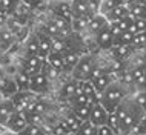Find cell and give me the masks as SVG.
<instances>
[{
  "mask_svg": "<svg viewBox=\"0 0 146 135\" xmlns=\"http://www.w3.org/2000/svg\"><path fill=\"white\" fill-rule=\"evenodd\" d=\"M132 22H134V17H132V15H126V17L120 19L118 22L112 23V25L117 28L118 32H123V31H129V28H131Z\"/></svg>",
  "mask_w": 146,
  "mask_h": 135,
  "instance_id": "34",
  "label": "cell"
},
{
  "mask_svg": "<svg viewBox=\"0 0 146 135\" xmlns=\"http://www.w3.org/2000/svg\"><path fill=\"white\" fill-rule=\"evenodd\" d=\"M135 2H139V0H125V5H132Z\"/></svg>",
  "mask_w": 146,
  "mask_h": 135,
  "instance_id": "45",
  "label": "cell"
},
{
  "mask_svg": "<svg viewBox=\"0 0 146 135\" xmlns=\"http://www.w3.org/2000/svg\"><path fill=\"white\" fill-rule=\"evenodd\" d=\"M20 3H23L25 6H28V8L33 9V8H35L38 3H40V0H20Z\"/></svg>",
  "mask_w": 146,
  "mask_h": 135,
  "instance_id": "42",
  "label": "cell"
},
{
  "mask_svg": "<svg viewBox=\"0 0 146 135\" xmlns=\"http://www.w3.org/2000/svg\"><path fill=\"white\" fill-rule=\"evenodd\" d=\"M60 118H63V120H65V123L68 124V128H69V130H71L72 134H76V132H77V129L80 128V124L83 123V121L80 120V118L77 117L76 114L72 112V109H71L69 106H68V109H66L65 112H62Z\"/></svg>",
  "mask_w": 146,
  "mask_h": 135,
  "instance_id": "16",
  "label": "cell"
},
{
  "mask_svg": "<svg viewBox=\"0 0 146 135\" xmlns=\"http://www.w3.org/2000/svg\"><path fill=\"white\" fill-rule=\"evenodd\" d=\"M66 2H69V3H71V2H72V0H66Z\"/></svg>",
  "mask_w": 146,
  "mask_h": 135,
  "instance_id": "52",
  "label": "cell"
},
{
  "mask_svg": "<svg viewBox=\"0 0 146 135\" xmlns=\"http://www.w3.org/2000/svg\"><path fill=\"white\" fill-rule=\"evenodd\" d=\"M123 0H102V3H100V11L98 13L100 14H106L108 11H111L112 8H115V6H120V5H123Z\"/></svg>",
  "mask_w": 146,
  "mask_h": 135,
  "instance_id": "35",
  "label": "cell"
},
{
  "mask_svg": "<svg viewBox=\"0 0 146 135\" xmlns=\"http://www.w3.org/2000/svg\"><path fill=\"white\" fill-rule=\"evenodd\" d=\"M25 112V111H23ZM26 114V120L29 124H38V126H45V117L37 112H25Z\"/></svg>",
  "mask_w": 146,
  "mask_h": 135,
  "instance_id": "37",
  "label": "cell"
},
{
  "mask_svg": "<svg viewBox=\"0 0 146 135\" xmlns=\"http://www.w3.org/2000/svg\"><path fill=\"white\" fill-rule=\"evenodd\" d=\"M89 101L91 100H88L83 94H76V95H72V97H69L68 100H66V103H68L69 108H77V106L86 105V103H89ZM91 103H92V101H91Z\"/></svg>",
  "mask_w": 146,
  "mask_h": 135,
  "instance_id": "33",
  "label": "cell"
},
{
  "mask_svg": "<svg viewBox=\"0 0 146 135\" xmlns=\"http://www.w3.org/2000/svg\"><path fill=\"white\" fill-rule=\"evenodd\" d=\"M118 121H120V128L121 132L125 135H128L129 132H132L135 129L137 123L141 118V115L145 112L139 108V105L135 103V100L132 98V95H128L123 101L115 108Z\"/></svg>",
  "mask_w": 146,
  "mask_h": 135,
  "instance_id": "1",
  "label": "cell"
},
{
  "mask_svg": "<svg viewBox=\"0 0 146 135\" xmlns=\"http://www.w3.org/2000/svg\"><path fill=\"white\" fill-rule=\"evenodd\" d=\"M128 95H129V89L126 88V86H123L118 80H112L111 85L98 95V103H100L108 112H111V111L115 109Z\"/></svg>",
  "mask_w": 146,
  "mask_h": 135,
  "instance_id": "2",
  "label": "cell"
},
{
  "mask_svg": "<svg viewBox=\"0 0 146 135\" xmlns=\"http://www.w3.org/2000/svg\"><path fill=\"white\" fill-rule=\"evenodd\" d=\"M3 75H5V71H3V69H2V68H0V78H2V77H3Z\"/></svg>",
  "mask_w": 146,
  "mask_h": 135,
  "instance_id": "47",
  "label": "cell"
},
{
  "mask_svg": "<svg viewBox=\"0 0 146 135\" xmlns=\"http://www.w3.org/2000/svg\"><path fill=\"white\" fill-rule=\"evenodd\" d=\"M76 89H77V80L71 78V80L63 81L60 89H58V98H62V100H68L69 97H72V95L76 94Z\"/></svg>",
  "mask_w": 146,
  "mask_h": 135,
  "instance_id": "20",
  "label": "cell"
},
{
  "mask_svg": "<svg viewBox=\"0 0 146 135\" xmlns=\"http://www.w3.org/2000/svg\"><path fill=\"white\" fill-rule=\"evenodd\" d=\"M45 135H54V134H51V132H48V134H45Z\"/></svg>",
  "mask_w": 146,
  "mask_h": 135,
  "instance_id": "51",
  "label": "cell"
},
{
  "mask_svg": "<svg viewBox=\"0 0 146 135\" xmlns=\"http://www.w3.org/2000/svg\"><path fill=\"white\" fill-rule=\"evenodd\" d=\"M97 65L98 63L94 55H91V54L80 55V60H78L76 68L72 69L71 75H72L74 80H89L91 74H92V71L96 69Z\"/></svg>",
  "mask_w": 146,
  "mask_h": 135,
  "instance_id": "3",
  "label": "cell"
},
{
  "mask_svg": "<svg viewBox=\"0 0 146 135\" xmlns=\"http://www.w3.org/2000/svg\"><path fill=\"white\" fill-rule=\"evenodd\" d=\"M108 25H109V23H108V20H106L105 15L100 14V13H97V14H94L92 17H91V20L88 22V28H86V31H88L91 35H96L97 32H100L102 29H105Z\"/></svg>",
  "mask_w": 146,
  "mask_h": 135,
  "instance_id": "11",
  "label": "cell"
},
{
  "mask_svg": "<svg viewBox=\"0 0 146 135\" xmlns=\"http://www.w3.org/2000/svg\"><path fill=\"white\" fill-rule=\"evenodd\" d=\"M14 81L17 85L19 91H29V83H31V75L26 74L23 69H19L14 74Z\"/></svg>",
  "mask_w": 146,
  "mask_h": 135,
  "instance_id": "22",
  "label": "cell"
},
{
  "mask_svg": "<svg viewBox=\"0 0 146 135\" xmlns=\"http://www.w3.org/2000/svg\"><path fill=\"white\" fill-rule=\"evenodd\" d=\"M91 20V17H85V15H74L72 20H71V29L72 32H85L86 28H88V22Z\"/></svg>",
  "mask_w": 146,
  "mask_h": 135,
  "instance_id": "23",
  "label": "cell"
},
{
  "mask_svg": "<svg viewBox=\"0 0 146 135\" xmlns=\"http://www.w3.org/2000/svg\"><path fill=\"white\" fill-rule=\"evenodd\" d=\"M123 2H125V0H123Z\"/></svg>",
  "mask_w": 146,
  "mask_h": 135,
  "instance_id": "53",
  "label": "cell"
},
{
  "mask_svg": "<svg viewBox=\"0 0 146 135\" xmlns=\"http://www.w3.org/2000/svg\"><path fill=\"white\" fill-rule=\"evenodd\" d=\"M145 46H146V31L134 34L132 48H145Z\"/></svg>",
  "mask_w": 146,
  "mask_h": 135,
  "instance_id": "40",
  "label": "cell"
},
{
  "mask_svg": "<svg viewBox=\"0 0 146 135\" xmlns=\"http://www.w3.org/2000/svg\"><path fill=\"white\" fill-rule=\"evenodd\" d=\"M129 31H131L132 34H137V32H143L146 31V19L143 17H135L132 22L131 28H129Z\"/></svg>",
  "mask_w": 146,
  "mask_h": 135,
  "instance_id": "36",
  "label": "cell"
},
{
  "mask_svg": "<svg viewBox=\"0 0 146 135\" xmlns=\"http://www.w3.org/2000/svg\"><path fill=\"white\" fill-rule=\"evenodd\" d=\"M8 48H9V46H8V45H6V43H5V42H3V40H2V38H0V52H5V51L8 49Z\"/></svg>",
  "mask_w": 146,
  "mask_h": 135,
  "instance_id": "43",
  "label": "cell"
},
{
  "mask_svg": "<svg viewBox=\"0 0 146 135\" xmlns=\"http://www.w3.org/2000/svg\"><path fill=\"white\" fill-rule=\"evenodd\" d=\"M132 98L139 105V108L146 114V91H135V94L132 95Z\"/></svg>",
  "mask_w": 146,
  "mask_h": 135,
  "instance_id": "38",
  "label": "cell"
},
{
  "mask_svg": "<svg viewBox=\"0 0 146 135\" xmlns=\"http://www.w3.org/2000/svg\"><path fill=\"white\" fill-rule=\"evenodd\" d=\"M29 55H38V42L35 35L29 37V40L25 45V57H29Z\"/></svg>",
  "mask_w": 146,
  "mask_h": 135,
  "instance_id": "30",
  "label": "cell"
},
{
  "mask_svg": "<svg viewBox=\"0 0 146 135\" xmlns=\"http://www.w3.org/2000/svg\"><path fill=\"white\" fill-rule=\"evenodd\" d=\"M0 135H15V134L9 132V130H3V132H0Z\"/></svg>",
  "mask_w": 146,
  "mask_h": 135,
  "instance_id": "46",
  "label": "cell"
},
{
  "mask_svg": "<svg viewBox=\"0 0 146 135\" xmlns=\"http://www.w3.org/2000/svg\"><path fill=\"white\" fill-rule=\"evenodd\" d=\"M15 111V106L11 98L6 97H0V126H5L8 118L13 115V112Z\"/></svg>",
  "mask_w": 146,
  "mask_h": 135,
  "instance_id": "13",
  "label": "cell"
},
{
  "mask_svg": "<svg viewBox=\"0 0 146 135\" xmlns=\"http://www.w3.org/2000/svg\"><path fill=\"white\" fill-rule=\"evenodd\" d=\"M76 135H97V126L94 124L92 121L85 120L80 124V128L77 129Z\"/></svg>",
  "mask_w": 146,
  "mask_h": 135,
  "instance_id": "28",
  "label": "cell"
},
{
  "mask_svg": "<svg viewBox=\"0 0 146 135\" xmlns=\"http://www.w3.org/2000/svg\"><path fill=\"white\" fill-rule=\"evenodd\" d=\"M37 97H38V95L34 94V92H31V91H17V92L11 97V100H13L15 109L25 111L26 106H28L31 101H34Z\"/></svg>",
  "mask_w": 146,
  "mask_h": 135,
  "instance_id": "8",
  "label": "cell"
},
{
  "mask_svg": "<svg viewBox=\"0 0 146 135\" xmlns=\"http://www.w3.org/2000/svg\"><path fill=\"white\" fill-rule=\"evenodd\" d=\"M49 9L52 11V15H57V17L65 19V20H68L69 23H71V20H72V17H74L71 3L66 2V0H51Z\"/></svg>",
  "mask_w": 146,
  "mask_h": 135,
  "instance_id": "6",
  "label": "cell"
},
{
  "mask_svg": "<svg viewBox=\"0 0 146 135\" xmlns=\"http://www.w3.org/2000/svg\"><path fill=\"white\" fill-rule=\"evenodd\" d=\"M28 124H29V123H28V120H26V114L23 112V111L15 109L13 112V115L8 118V121L5 124V129L9 130V132H13V134H19L22 129H25Z\"/></svg>",
  "mask_w": 146,
  "mask_h": 135,
  "instance_id": "4",
  "label": "cell"
},
{
  "mask_svg": "<svg viewBox=\"0 0 146 135\" xmlns=\"http://www.w3.org/2000/svg\"><path fill=\"white\" fill-rule=\"evenodd\" d=\"M0 38H2L8 46H11L13 42L15 40V34L13 32V31L6 29V28H2V29H0Z\"/></svg>",
  "mask_w": 146,
  "mask_h": 135,
  "instance_id": "39",
  "label": "cell"
},
{
  "mask_svg": "<svg viewBox=\"0 0 146 135\" xmlns=\"http://www.w3.org/2000/svg\"><path fill=\"white\" fill-rule=\"evenodd\" d=\"M132 132H137V134H140V135H146V114L141 115V118L139 120L135 129H134Z\"/></svg>",
  "mask_w": 146,
  "mask_h": 135,
  "instance_id": "41",
  "label": "cell"
},
{
  "mask_svg": "<svg viewBox=\"0 0 146 135\" xmlns=\"http://www.w3.org/2000/svg\"><path fill=\"white\" fill-rule=\"evenodd\" d=\"M51 89V81L48 80V77H46L43 72H38L35 75H31V83H29V91L37 95H45L48 94Z\"/></svg>",
  "mask_w": 146,
  "mask_h": 135,
  "instance_id": "5",
  "label": "cell"
},
{
  "mask_svg": "<svg viewBox=\"0 0 146 135\" xmlns=\"http://www.w3.org/2000/svg\"><path fill=\"white\" fill-rule=\"evenodd\" d=\"M80 83H82V94L92 103H97L98 101V94H97L96 88L92 86V83L89 80H80Z\"/></svg>",
  "mask_w": 146,
  "mask_h": 135,
  "instance_id": "24",
  "label": "cell"
},
{
  "mask_svg": "<svg viewBox=\"0 0 146 135\" xmlns=\"http://www.w3.org/2000/svg\"><path fill=\"white\" fill-rule=\"evenodd\" d=\"M62 135H76V134H72V132H68V134H62Z\"/></svg>",
  "mask_w": 146,
  "mask_h": 135,
  "instance_id": "50",
  "label": "cell"
},
{
  "mask_svg": "<svg viewBox=\"0 0 146 135\" xmlns=\"http://www.w3.org/2000/svg\"><path fill=\"white\" fill-rule=\"evenodd\" d=\"M40 72H43V74H45L46 77H48V80H49L51 83H52L54 80H57V78L62 75V72H60V71H57L56 68L49 66L46 62H43V66H42V71H40Z\"/></svg>",
  "mask_w": 146,
  "mask_h": 135,
  "instance_id": "29",
  "label": "cell"
},
{
  "mask_svg": "<svg viewBox=\"0 0 146 135\" xmlns=\"http://www.w3.org/2000/svg\"><path fill=\"white\" fill-rule=\"evenodd\" d=\"M94 103H86V105H82V106H77V108H71L72 109V112L77 115L78 118H80L82 121L85 120H89V115H91V109H92Z\"/></svg>",
  "mask_w": 146,
  "mask_h": 135,
  "instance_id": "27",
  "label": "cell"
},
{
  "mask_svg": "<svg viewBox=\"0 0 146 135\" xmlns=\"http://www.w3.org/2000/svg\"><path fill=\"white\" fill-rule=\"evenodd\" d=\"M43 58H40L38 55H29V57H23L20 62V69H23L26 74L35 75L42 71L43 66Z\"/></svg>",
  "mask_w": 146,
  "mask_h": 135,
  "instance_id": "7",
  "label": "cell"
},
{
  "mask_svg": "<svg viewBox=\"0 0 146 135\" xmlns=\"http://www.w3.org/2000/svg\"><path fill=\"white\" fill-rule=\"evenodd\" d=\"M114 80L112 78V75L108 72V71H105L103 74H100L98 75V77H94V78H91V83H92V86L94 88H96V91H97V94L100 95L102 92H103V91L108 88L109 85H111V81Z\"/></svg>",
  "mask_w": 146,
  "mask_h": 135,
  "instance_id": "15",
  "label": "cell"
},
{
  "mask_svg": "<svg viewBox=\"0 0 146 135\" xmlns=\"http://www.w3.org/2000/svg\"><path fill=\"white\" fill-rule=\"evenodd\" d=\"M45 62L48 63L49 66L56 68L57 71L63 72V54L62 52H54V51H51V52L46 55Z\"/></svg>",
  "mask_w": 146,
  "mask_h": 135,
  "instance_id": "25",
  "label": "cell"
},
{
  "mask_svg": "<svg viewBox=\"0 0 146 135\" xmlns=\"http://www.w3.org/2000/svg\"><path fill=\"white\" fill-rule=\"evenodd\" d=\"M5 22H6V14L3 11H0V26L5 25Z\"/></svg>",
  "mask_w": 146,
  "mask_h": 135,
  "instance_id": "44",
  "label": "cell"
},
{
  "mask_svg": "<svg viewBox=\"0 0 146 135\" xmlns=\"http://www.w3.org/2000/svg\"><path fill=\"white\" fill-rule=\"evenodd\" d=\"M103 15L106 17L108 23H115V22L120 20V19H123V17H126V15H129V11H128V6L123 3V5H120V6L112 8L111 11H108V13L103 14Z\"/></svg>",
  "mask_w": 146,
  "mask_h": 135,
  "instance_id": "19",
  "label": "cell"
},
{
  "mask_svg": "<svg viewBox=\"0 0 146 135\" xmlns=\"http://www.w3.org/2000/svg\"><path fill=\"white\" fill-rule=\"evenodd\" d=\"M19 5H20V0H0V11L8 15L17 9Z\"/></svg>",
  "mask_w": 146,
  "mask_h": 135,
  "instance_id": "31",
  "label": "cell"
},
{
  "mask_svg": "<svg viewBox=\"0 0 146 135\" xmlns=\"http://www.w3.org/2000/svg\"><path fill=\"white\" fill-rule=\"evenodd\" d=\"M129 11V15H132L134 19L135 17H143L145 14V3L143 2H135L132 5H126Z\"/></svg>",
  "mask_w": 146,
  "mask_h": 135,
  "instance_id": "32",
  "label": "cell"
},
{
  "mask_svg": "<svg viewBox=\"0 0 146 135\" xmlns=\"http://www.w3.org/2000/svg\"><path fill=\"white\" fill-rule=\"evenodd\" d=\"M49 132L48 126H38V124H28L25 129H22L19 134L15 135H45Z\"/></svg>",
  "mask_w": 146,
  "mask_h": 135,
  "instance_id": "26",
  "label": "cell"
},
{
  "mask_svg": "<svg viewBox=\"0 0 146 135\" xmlns=\"http://www.w3.org/2000/svg\"><path fill=\"white\" fill-rule=\"evenodd\" d=\"M17 91L19 89H17V85H15V81H14V77H8L5 74L0 78V94H2V97L11 98Z\"/></svg>",
  "mask_w": 146,
  "mask_h": 135,
  "instance_id": "14",
  "label": "cell"
},
{
  "mask_svg": "<svg viewBox=\"0 0 146 135\" xmlns=\"http://www.w3.org/2000/svg\"><path fill=\"white\" fill-rule=\"evenodd\" d=\"M128 135H140V134H137V132H129Z\"/></svg>",
  "mask_w": 146,
  "mask_h": 135,
  "instance_id": "49",
  "label": "cell"
},
{
  "mask_svg": "<svg viewBox=\"0 0 146 135\" xmlns=\"http://www.w3.org/2000/svg\"><path fill=\"white\" fill-rule=\"evenodd\" d=\"M71 8H72L74 15H85V17H92L94 15L89 11L86 0H72V2H71Z\"/></svg>",
  "mask_w": 146,
  "mask_h": 135,
  "instance_id": "21",
  "label": "cell"
},
{
  "mask_svg": "<svg viewBox=\"0 0 146 135\" xmlns=\"http://www.w3.org/2000/svg\"><path fill=\"white\" fill-rule=\"evenodd\" d=\"M106 120H108V111H106L98 101L94 103L92 109H91L89 121H92L96 126H102V124H106Z\"/></svg>",
  "mask_w": 146,
  "mask_h": 135,
  "instance_id": "12",
  "label": "cell"
},
{
  "mask_svg": "<svg viewBox=\"0 0 146 135\" xmlns=\"http://www.w3.org/2000/svg\"><path fill=\"white\" fill-rule=\"evenodd\" d=\"M35 38L38 42V57L45 60L46 55L51 52V37L43 32H37L35 34Z\"/></svg>",
  "mask_w": 146,
  "mask_h": 135,
  "instance_id": "17",
  "label": "cell"
},
{
  "mask_svg": "<svg viewBox=\"0 0 146 135\" xmlns=\"http://www.w3.org/2000/svg\"><path fill=\"white\" fill-rule=\"evenodd\" d=\"M132 51H134L132 46L117 45V46H112L111 49H109V52H111V57L115 58V60H123V62H126V60H128V58L132 55Z\"/></svg>",
  "mask_w": 146,
  "mask_h": 135,
  "instance_id": "18",
  "label": "cell"
},
{
  "mask_svg": "<svg viewBox=\"0 0 146 135\" xmlns=\"http://www.w3.org/2000/svg\"><path fill=\"white\" fill-rule=\"evenodd\" d=\"M3 130H6V129H5V126H0V132H3Z\"/></svg>",
  "mask_w": 146,
  "mask_h": 135,
  "instance_id": "48",
  "label": "cell"
},
{
  "mask_svg": "<svg viewBox=\"0 0 146 135\" xmlns=\"http://www.w3.org/2000/svg\"><path fill=\"white\" fill-rule=\"evenodd\" d=\"M94 42H96L97 48H100L102 51H109L112 48V42H114V35L109 29V25L102 29L100 32H97L94 35Z\"/></svg>",
  "mask_w": 146,
  "mask_h": 135,
  "instance_id": "9",
  "label": "cell"
},
{
  "mask_svg": "<svg viewBox=\"0 0 146 135\" xmlns=\"http://www.w3.org/2000/svg\"><path fill=\"white\" fill-rule=\"evenodd\" d=\"M62 54H63V72L71 74L72 69L76 68V65L78 63V60H80V54L76 49H71V48L63 51Z\"/></svg>",
  "mask_w": 146,
  "mask_h": 135,
  "instance_id": "10",
  "label": "cell"
}]
</instances>
